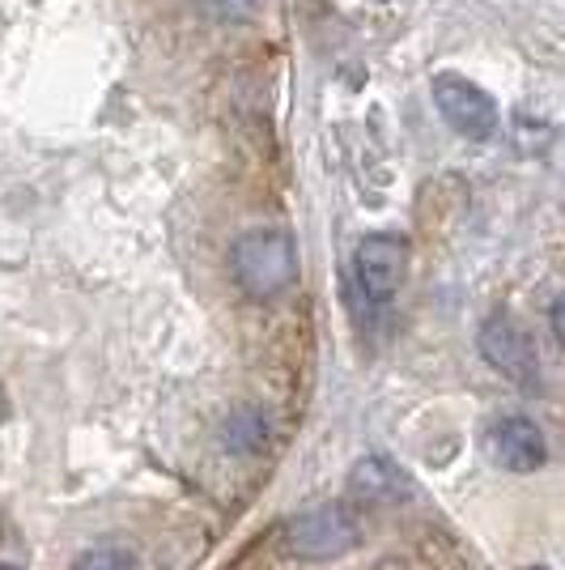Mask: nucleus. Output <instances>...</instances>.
I'll return each mask as SVG.
<instances>
[{
	"mask_svg": "<svg viewBox=\"0 0 565 570\" xmlns=\"http://www.w3.org/2000/svg\"><path fill=\"white\" fill-rule=\"evenodd\" d=\"M230 264H235V282L251 298H277L298 277V252H294V238L285 230H247V235H238Z\"/></svg>",
	"mask_w": 565,
	"mask_h": 570,
	"instance_id": "1",
	"label": "nucleus"
},
{
	"mask_svg": "<svg viewBox=\"0 0 565 570\" xmlns=\"http://www.w3.org/2000/svg\"><path fill=\"white\" fill-rule=\"evenodd\" d=\"M357 541H361V528H357L354 511H345L340 502L303 511L298 520L285 523V546H289L294 558H307V562L345 558V553L357 549Z\"/></svg>",
	"mask_w": 565,
	"mask_h": 570,
	"instance_id": "2",
	"label": "nucleus"
},
{
	"mask_svg": "<svg viewBox=\"0 0 565 570\" xmlns=\"http://www.w3.org/2000/svg\"><path fill=\"white\" fill-rule=\"evenodd\" d=\"M434 107L468 141H489V137H497V124H502L497 102L476 81L459 77V72H438L434 77Z\"/></svg>",
	"mask_w": 565,
	"mask_h": 570,
	"instance_id": "3",
	"label": "nucleus"
},
{
	"mask_svg": "<svg viewBox=\"0 0 565 570\" xmlns=\"http://www.w3.org/2000/svg\"><path fill=\"white\" fill-rule=\"evenodd\" d=\"M476 345H480V357L502 371L506 380L523 387V392H536L541 387V357H536V345L532 336L518 328L511 315H489L476 333Z\"/></svg>",
	"mask_w": 565,
	"mask_h": 570,
	"instance_id": "4",
	"label": "nucleus"
},
{
	"mask_svg": "<svg viewBox=\"0 0 565 570\" xmlns=\"http://www.w3.org/2000/svg\"><path fill=\"white\" fill-rule=\"evenodd\" d=\"M404 268H408V243L396 235H370L357 243L354 252V277L366 294V303L387 307L404 285Z\"/></svg>",
	"mask_w": 565,
	"mask_h": 570,
	"instance_id": "5",
	"label": "nucleus"
},
{
	"mask_svg": "<svg viewBox=\"0 0 565 570\" xmlns=\"http://www.w3.org/2000/svg\"><path fill=\"white\" fill-rule=\"evenodd\" d=\"M485 452L506 473H536L548 448H544V430L532 417L511 413V417H497L494 426L485 430Z\"/></svg>",
	"mask_w": 565,
	"mask_h": 570,
	"instance_id": "6",
	"label": "nucleus"
},
{
	"mask_svg": "<svg viewBox=\"0 0 565 570\" xmlns=\"http://www.w3.org/2000/svg\"><path fill=\"white\" fill-rule=\"evenodd\" d=\"M349 485H354V494L361 502H396L404 490H408V481H404L400 469H391V464L378 460V455L357 464L354 476H349Z\"/></svg>",
	"mask_w": 565,
	"mask_h": 570,
	"instance_id": "7",
	"label": "nucleus"
},
{
	"mask_svg": "<svg viewBox=\"0 0 565 570\" xmlns=\"http://www.w3.org/2000/svg\"><path fill=\"white\" fill-rule=\"evenodd\" d=\"M221 439H226V452L256 455V452H264V448H268V439H272V426H268L264 409L247 404V409H235V413H230V422L221 426Z\"/></svg>",
	"mask_w": 565,
	"mask_h": 570,
	"instance_id": "8",
	"label": "nucleus"
},
{
	"mask_svg": "<svg viewBox=\"0 0 565 570\" xmlns=\"http://www.w3.org/2000/svg\"><path fill=\"white\" fill-rule=\"evenodd\" d=\"M72 570H137V562L123 549H90L86 558H77Z\"/></svg>",
	"mask_w": 565,
	"mask_h": 570,
	"instance_id": "9",
	"label": "nucleus"
},
{
	"mask_svg": "<svg viewBox=\"0 0 565 570\" xmlns=\"http://www.w3.org/2000/svg\"><path fill=\"white\" fill-rule=\"evenodd\" d=\"M209 4L221 13V18H242V13H251L256 0H209Z\"/></svg>",
	"mask_w": 565,
	"mask_h": 570,
	"instance_id": "10",
	"label": "nucleus"
},
{
	"mask_svg": "<svg viewBox=\"0 0 565 570\" xmlns=\"http://www.w3.org/2000/svg\"><path fill=\"white\" fill-rule=\"evenodd\" d=\"M553 333H557V341H562V298L553 303Z\"/></svg>",
	"mask_w": 565,
	"mask_h": 570,
	"instance_id": "11",
	"label": "nucleus"
},
{
	"mask_svg": "<svg viewBox=\"0 0 565 570\" xmlns=\"http://www.w3.org/2000/svg\"><path fill=\"white\" fill-rule=\"evenodd\" d=\"M0 570H18V567H9V562H0Z\"/></svg>",
	"mask_w": 565,
	"mask_h": 570,
	"instance_id": "12",
	"label": "nucleus"
},
{
	"mask_svg": "<svg viewBox=\"0 0 565 570\" xmlns=\"http://www.w3.org/2000/svg\"><path fill=\"white\" fill-rule=\"evenodd\" d=\"M532 570H548V567H532Z\"/></svg>",
	"mask_w": 565,
	"mask_h": 570,
	"instance_id": "13",
	"label": "nucleus"
}]
</instances>
